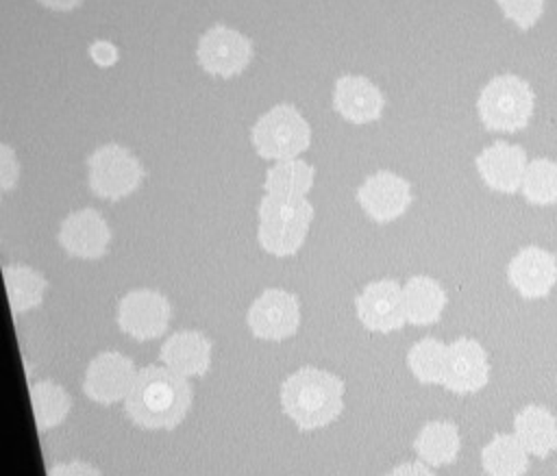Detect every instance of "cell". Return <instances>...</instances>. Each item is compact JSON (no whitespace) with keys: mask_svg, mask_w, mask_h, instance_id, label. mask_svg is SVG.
Masks as SVG:
<instances>
[{"mask_svg":"<svg viewBox=\"0 0 557 476\" xmlns=\"http://www.w3.org/2000/svg\"><path fill=\"white\" fill-rule=\"evenodd\" d=\"M191 406V385L185 376L165 365L137 369L131 391L124 398L126 417L146 430L176 428Z\"/></svg>","mask_w":557,"mask_h":476,"instance_id":"obj_1","label":"cell"},{"mask_svg":"<svg viewBox=\"0 0 557 476\" xmlns=\"http://www.w3.org/2000/svg\"><path fill=\"white\" fill-rule=\"evenodd\" d=\"M281 411L298 430L324 428L344 411V380L326 369L302 365L281 383Z\"/></svg>","mask_w":557,"mask_h":476,"instance_id":"obj_2","label":"cell"},{"mask_svg":"<svg viewBox=\"0 0 557 476\" xmlns=\"http://www.w3.org/2000/svg\"><path fill=\"white\" fill-rule=\"evenodd\" d=\"M257 241L272 256L296 254L313 222V204L307 198L265 193L257 206Z\"/></svg>","mask_w":557,"mask_h":476,"instance_id":"obj_3","label":"cell"},{"mask_svg":"<svg viewBox=\"0 0 557 476\" xmlns=\"http://www.w3.org/2000/svg\"><path fill=\"white\" fill-rule=\"evenodd\" d=\"M250 143L265 161L298 159L311 146V126L294 104L278 102L252 124Z\"/></svg>","mask_w":557,"mask_h":476,"instance_id":"obj_4","label":"cell"},{"mask_svg":"<svg viewBox=\"0 0 557 476\" xmlns=\"http://www.w3.org/2000/svg\"><path fill=\"white\" fill-rule=\"evenodd\" d=\"M476 109L487 130L516 133L533 115V91L520 76L500 74L481 89Z\"/></svg>","mask_w":557,"mask_h":476,"instance_id":"obj_5","label":"cell"},{"mask_svg":"<svg viewBox=\"0 0 557 476\" xmlns=\"http://www.w3.org/2000/svg\"><path fill=\"white\" fill-rule=\"evenodd\" d=\"M87 183L94 196L117 202L141 185L146 170L139 159L120 143H104L87 156Z\"/></svg>","mask_w":557,"mask_h":476,"instance_id":"obj_6","label":"cell"},{"mask_svg":"<svg viewBox=\"0 0 557 476\" xmlns=\"http://www.w3.org/2000/svg\"><path fill=\"white\" fill-rule=\"evenodd\" d=\"M255 50L252 41L224 24L211 26L196 46V61L198 65L218 78H233L239 76L252 61Z\"/></svg>","mask_w":557,"mask_h":476,"instance_id":"obj_7","label":"cell"},{"mask_svg":"<svg viewBox=\"0 0 557 476\" xmlns=\"http://www.w3.org/2000/svg\"><path fill=\"white\" fill-rule=\"evenodd\" d=\"M172 317L170 300L157 289H133L124 293L115 309L120 330L135 341H150L161 337Z\"/></svg>","mask_w":557,"mask_h":476,"instance_id":"obj_8","label":"cell"},{"mask_svg":"<svg viewBox=\"0 0 557 476\" xmlns=\"http://www.w3.org/2000/svg\"><path fill=\"white\" fill-rule=\"evenodd\" d=\"M246 324L252 337L263 341H283L296 335L300 326L298 298L281 287L263 289L246 313Z\"/></svg>","mask_w":557,"mask_h":476,"instance_id":"obj_9","label":"cell"},{"mask_svg":"<svg viewBox=\"0 0 557 476\" xmlns=\"http://www.w3.org/2000/svg\"><path fill=\"white\" fill-rule=\"evenodd\" d=\"M135 376V363L126 354L117 350H104L89 361L81 389L91 402L111 406L115 402H124Z\"/></svg>","mask_w":557,"mask_h":476,"instance_id":"obj_10","label":"cell"},{"mask_svg":"<svg viewBox=\"0 0 557 476\" xmlns=\"http://www.w3.org/2000/svg\"><path fill=\"white\" fill-rule=\"evenodd\" d=\"M57 239L70 256L83 261H98L109 250L111 228L96 209L85 206L65 215L59 226Z\"/></svg>","mask_w":557,"mask_h":476,"instance_id":"obj_11","label":"cell"},{"mask_svg":"<svg viewBox=\"0 0 557 476\" xmlns=\"http://www.w3.org/2000/svg\"><path fill=\"white\" fill-rule=\"evenodd\" d=\"M359 322L374 333L400 330L407 324L403 287L392 278L372 280L355 298Z\"/></svg>","mask_w":557,"mask_h":476,"instance_id":"obj_12","label":"cell"},{"mask_svg":"<svg viewBox=\"0 0 557 476\" xmlns=\"http://www.w3.org/2000/svg\"><path fill=\"white\" fill-rule=\"evenodd\" d=\"M357 202L374 222H392L400 217L411 204L409 183L387 170L374 172L357 189Z\"/></svg>","mask_w":557,"mask_h":476,"instance_id":"obj_13","label":"cell"},{"mask_svg":"<svg viewBox=\"0 0 557 476\" xmlns=\"http://www.w3.org/2000/svg\"><path fill=\"white\" fill-rule=\"evenodd\" d=\"M490 380V363L483 346L474 339L459 337L448 346L444 387L453 393H474Z\"/></svg>","mask_w":557,"mask_h":476,"instance_id":"obj_14","label":"cell"},{"mask_svg":"<svg viewBox=\"0 0 557 476\" xmlns=\"http://www.w3.org/2000/svg\"><path fill=\"white\" fill-rule=\"evenodd\" d=\"M476 170L483 183L500 193H516L522 187L527 170V152L520 146L494 141L476 156Z\"/></svg>","mask_w":557,"mask_h":476,"instance_id":"obj_15","label":"cell"},{"mask_svg":"<svg viewBox=\"0 0 557 476\" xmlns=\"http://www.w3.org/2000/svg\"><path fill=\"white\" fill-rule=\"evenodd\" d=\"M507 278L524 298H544L557 283V259L537 246L522 248L507 265Z\"/></svg>","mask_w":557,"mask_h":476,"instance_id":"obj_16","label":"cell"},{"mask_svg":"<svg viewBox=\"0 0 557 476\" xmlns=\"http://www.w3.org/2000/svg\"><path fill=\"white\" fill-rule=\"evenodd\" d=\"M385 98L381 89L366 76L346 74L337 78L333 89V109L352 124L376 122L383 113Z\"/></svg>","mask_w":557,"mask_h":476,"instance_id":"obj_17","label":"cell"},{"mask_svg":"<svg viewBox=\"0 0 557 476\" xmlns=\"http://www.w3.org/2000/svg\"><path fill=\"white\" fill-rule=\"evenodd\" d=\"M211 341L200 330H176L161 343L159 359L185 378L205 376L211 367Z\"/></svg>","mask_w":557,"mask_h":476,"instance_id":"obj_18","label":"cell"},{"mask_svg":"<svg viewBox=\"0 0 557 476\" xmlns=\"http://www.w3.org/2000/svg\"><path fill=\"white\" fill-rule=\"evenodd\" d=\"M513 435L524 450L537 459H546L553 450H557V419L544 406H524L513 419Z\"/></svg>","mask_w":557,"mask_h":476,"instance_id":"obj_19","label":"cell"},{"mask_svg":"<svg viewBox=\"0 0 557 476\" xmlns=\"http://www.w3.org/2000/svg\"><path fill=\"white\" fill-rule=\"evenodd\" d=\"M403 302L409 324L429 326L440 320L446 306V291L431 276H411L403 285Z\"/></svg>","mask_w":557,"mask_h":476,"instance_id":"obj_20","label":"cell"},{"mask_svg":"<svg viewBox=\"0 0 557 476\" xmlns=\"http://www.w3.org/2000/svg\"><path fill=\"white\" fill-rule=\"evenodd\" d=\"M2 278H4L9 309L15 317L37 309L44 302L48 280L35 267L20 265V263L2 265Z\"/></svg>","mask_w":557,"mask_h":476,"instance_id":"obj_21","label":"cell"},{"mask_svg":"<svg viewBox=\"0 0 557 476\" xmlns=\"http://www.w3.org/2000/svg\"><path fill=\"white\" fill-rule=\"evenodd\" d=\"M461 448L459 430L453 422L446 419H435L422 426L413 441V450L418 459L431 467L448 465L457 459Z\"/></svg>","mask_w":557,"mask_h":476,"instance_id":"obj_22","label":"cell"},{"mask_svg":"<svg viewBox=\"0 0 557 476\" xmlns=\"http://www.w3.org/2000/svg\"><path fill=\"white\" fill-rule=\"evenodd\" d=\"M481 465L487 476H524L529 469V452L516 435H494L481 452Z\"/></svg>","mask_w":557,"mask_h":476,"instance_id":"obj_23","label":"cell"},{"mask_svg":"<svg viewBox=\"0 0 557 476\" xmlns=\"http://www.w3.org/2000/svg\"><path fill=\"white\" fill-rule=\"evenodd\" d=\"M28 396H30V406H33L35 426H37L39 435L63 424L72 409L70 393L52 380L33 383L28 387Z\"/></svg>","mask_w":557,"mask_h":476,"instance_id":"obj_24","label":"cell"},{"mask_svg":"<svg viewBox=\"0 0 557 476\" xmlns=\"http://www.w3.org/2000/svg\"><path fill=\"white\" fill-rule=\"evenodd\" d=\"M315 170L302 159H287L276 161L265 172L263 191L272 196H285V198H307V193L313 187Z\"/></svg>","mask_w":557,"mask_h":476,"instance_id":"obj_25","label":"cell"},{"mask_svg":"<svg viewBox=\"0 0 557 476\" xmlns=\"http://www.w3.org/2000/svg\"><path fill=\"white\" fill-rule=\"evenodd\" d=\"M448 346L435 337H424L411 346L407 354V365L413 376L424 385H442L446 374Z\"/></svg>","mask_w":557,"mask_h":476,"instance_id":"obj_26","label":"cell"},{"mask_svg":"<svg viewBox=\"0 0 557 476\" xmlns=\"http://www.w3.org/2000/svg\"><path fill=\"white\" fill-rule=\"evenodd\" d=\"M520 189L531 204H553L557 200V163L550 159L529 161Z\"/></svg>","mask_w":557,"mask_h":476,"instance_id":"obj_27","label":"cell"},{"mask_svg":"<svg viewBox=\"0 0 557 476\" xmlns=\"http://www.w3.org/2000/svg\"><path fill=\"white\" fill-rule=\"evenodd\" d=\"M505 17H509L518 28H531L544 11V0H496Z\"/></svg>","mask_w":557,"mask_h":476,"instance_id":"obj_28","label":"cell"},{"mask_svg":"<svg viewBox=\"0 0 557 476\" xmlns=\"http://www.w3.org/2000/svg\"><path fill=\"white\" fill-rule=\"evenodd\" d=\"M20 178V161L15 156V150L0 141V200L7 191H11L17 185Z\"/></svg>","mask_w":557,"mask_h":476,"instance_id":"obj_29","label":"cell"},{"mask_svg":"<svg viewBox=\"0 0 557 476\" xmlns=\"http://www.w3.org/2000/svg\"><path fill=\"white\" fill-rule=\"evenodd\" d=\"M89 57L100 67H113L120 59V52H117L115 43H111L107 39H98L89 46Z\"/></svg>","mask_w":557,"mask_h":476,"instance_id":"obj_30","label":"cell"},{"mask_svg":"<svg viewBox=\"0 0 557 476\" xmlns=\"http://www.w3.org/2000/svg\"><path fill=\"white\" fill-rule=\"evenodd\" d=\"M48 476H102L100 469L87 461H67L57 463L48 469Z\"/></svg>","mask_w":557,"mask_h":476,"instance_id":"obj_31","label":"cell"},{"mask_svg":"<svg viewBox=\"0 0 557 476\" xmlns=\"http://www.w3.org/2000/svg\"><path fill=\"white\" fill-rule=\"evenodd\" d=\"M387 476H435L431 465L422 463V461H409V463H400L396 465L392 472H387Z\"/></svg>","mask_w":557,"mask_h":476,"instance_id":"obj_32","label":"cell"},{"mask_svg":"<svg viewBox=\"0 0 557 476\" xmlns=\"http://www.w3.org/2000/svg\"><path fill=\"white\" fill-rule=\"evenodd\" d=\"M44 7L52 9V11H72L76 9L83 0H39Z\"/></svg>","mask_w":557,"mask_h":476,"instance_id":"obj_33","label":"cell"}]
</instances>
